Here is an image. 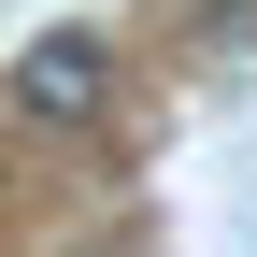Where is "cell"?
I'll list each match as a JSON object with an SVG mask.
<instances>
[{
  "mask_svg": "<svg viewBox=\"0 0 257 257\" xmlns=\"http://www.w3.org/2000/svg\"><path fill=\"white\" fill-rule=\"evenodd\" d=\"M0 100H15V128H100L114 114V43L100 29H43V43L0 72Z\"/></svg>",
  "mask_w": 257,
  "mask_h": 257,
  "instance_id": "obj_1",
  "label": "cell"
}]
</instances>
